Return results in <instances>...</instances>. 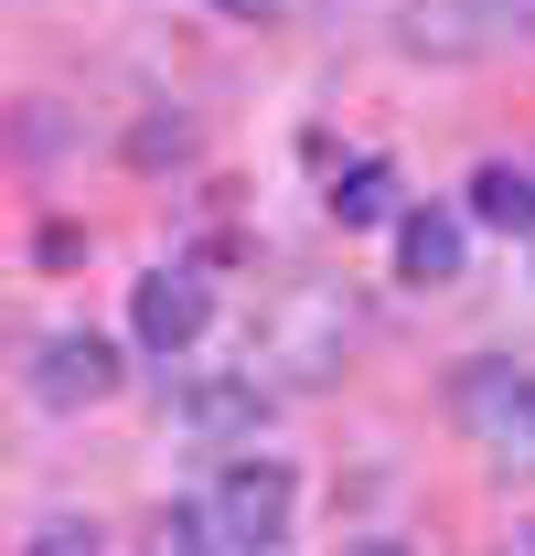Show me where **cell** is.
Instances as JSON below:
<instances>
[{"mask_svg":"<svg viewBox=\"0 0 535 556\" xmlns=\"http://www.w3.org/2000/svg\"><path fill=\"white\" fill-rule=\"evenodd\" d=\"M343 353H353V311H343L333 289H289V300L268 311V364H289L300 386H322Z\"/></svg>","mask_w":535,"mask_h":556,"instance_id":"1","label":"cell"},{"mask_svg":"<svg viewBox=\"0 0 535 556\" xmlns=\"http://www.w3.org/2000/svg\"><path fill=\"white\" fill-rule=\"evenodd\" d=\"M450 407L493 439V460H535V375L525 364H471L450 386Z\"/></svg>","mask_w":535,"mask_h":556,"instance_id":"2","label":"cell"},{"mask_svg":"<svg viewBox=\"0 0 535 556\" xmlns=\"http://www.w3.org/2000/svg\"><path fill=\"white\" fill-rule=\"evenodd\" d=\"M289 503H300V482L278 460H236L214 482V525H225V546H278L289 535Z\"/></svg>","mask_w":535,"mask_h":556,"instance_id":"3","label":"cell"},{"mask_svg":"<svg viewBox=\"0 0 535 556\" xmlns=\"http://www.w3.org/2000/svg\"><path fill=\"white\" fill-rule=\"evenodd\" d=\"M203 321H214V289H203L194 268H150V278H139L129 332H139L150 353H194V343H203Z\"/></svg>","mask_w":535,"mask_h":556,"instance_id":"4","label":"cell"},{"mask_svg":"<svg viewBox=\"0 0 535 556\" xmlns=\"http://www.w3.org/2000/svg\"><path fill=\"white\" fill-rule=\"evenodd\" d=\"M108 386H119V343H97V332H54L33 353V396L43 407H97Z\"/></svg>","mask_w":535,"mask_h":556,"instance_id":"5","label":"cell"},{"mask_svg":"<svg viewBox=\"0 0 535 556\" xmlns=\"http://www.w3.org/2000/svg\"><path fill=\"white\" fill-rule=\"evenodd\" d=\"M461 257H471L461 214H439V204L397 214V278H407V289H450V278H461Z\"/></svg>","mask_w":535,"mask_h":556,"instance_id":"6","label":"cell"},{"mask_svg":"<svg viewBox=\"0 0 535 556\" xmlns=\"http://www.w3.org/2000/svg\"><path fill=\"white\" fill-rule=\"evenodd\" d=\"M172 407H183V428H203V439H247L268 417V396H258V375H194Z\"/></svg>","mask_w":535,"mask_h":556,"instance_id":"7","label":"cell"},{"mask_svg":"<svg viewBox=\"0 0 535 556\" xmlns=\"http://www.w3.org/2000/svg\"><path fill=\"white\" fill-rule=\"evenodd\" d=\"M471 214H482V225H503V236H535V172L482 161V172H471Z\"/></svg>","mask_w":535,"mask_h":556,"instance_id":"8","label":"cell"},{"mask_svg":"<svg viewBox=\"0 0 535 556\" xmlns=\"http://www.w3.org/2000/svg\"><path fill=\"white\" fill-rule=\"evenodd\" d=\"M386 214H397V172H386V161L333 172V225H386Z\"/></svg>","mask_w":535,"mask_h":556,"instance_id":"9","label":"cell"},{"mask_svg":"<svg viewBox=\"0 0 535 556\" xmlns=\"http://www.w3.org/2000/svg\"><path fill=\"white\" fill-rule=\"evenodd\" d=\"M225 546V525H214V503H172L161 525H150V556H214Z\"/></svg>","mask_w":535,"mask_h":556,"instance_id":"10","label":"cell"},{"mask_svg":"<svg viewBox=\"0 0 535 556\" xmlns=\"http://www.w3.org/2000/svg\"><path fill=\"white\" fill-rule=\"evenodd\" d=\"M22 556H97V525H86V514H43Z\"/></svg>","mask_w":535,"mask_h":556,"instance_id":"11","label":"cell"},{"mask_svg":"<svg viewBox=\"0 0 535 556\" xmlns=\"http://www.w3.org/2000/svg\"><path fill=\"white\" fill-rule=\"evenodd\" d=\"M129 150H139V161H183V150H194V129H183V118H139Z\"/></svg>","mask_w":535,"mask_h":556,"instance_id":"12","label":"cell"},{"mask_svg":"<svg viewBox=\"0 0 535 556\" xmlns=\"http://www.w3.org/2000/svg\"><path fill=\"white\" fill-rule=\"evenodd\" d=\"M225 22H278V0H214Z\"/></svg>","mask_w":535,"mask_h":556,"instance_id":"13","label":"cell"},{"mask_svg":"<svg viewBox=\"0 0 535 556\" xmlns=\"http://www.w3.org/2000/svg\"><path fill=\"white\" fill-rule=\"evenodd\" d=\"M493 11H514V22H525V33H535V0H493Z\"/></svg>","mask_w":535,"mask_h":556,"instance_id":"14","label":"cell"},{"mask_svg":"<svg viewBox=\"0 0 535 556\" xmlns=\"http://www.w3.org/2000/svg\"><path fill=\"white\" fill-rule=\"evenodd\" d=\"M343 556H407V546H386V535H375V546H343Z\"/></svg>","mask_w":535,"mask_h":556,"instance_id":"15","label":"cell"},{"mask_svg":"<svg viewBox=\"0 0 535 556\" xmlns=\"http://www.w3.org/2000/svg\"><path fill=\"white\" fill-rule=\"evenodd\" d=\"M525 556H535V525H525Z\"/></svg>","mask_w":535,"mask_h":556,"instance_id":"16","label":"cell"}]
</instances>
